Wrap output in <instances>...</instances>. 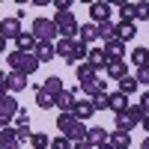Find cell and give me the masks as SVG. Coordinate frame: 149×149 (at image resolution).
Here are the masks:
<instances>
[{"label":"cell","mask_w":149,"mask_h":149,"mask_svg":"<svg viewBox=\"0 0 149 149\" xmlns=\"http://www.w3.org/2000/svg\"><path fill=\"white\" fill-rule=\"evenodd\" d=\"M24 30H21V21L15 18V15H9V18H3L0 21V36L3 39H18Z\"/></svg>","instance_id":"obj_7"},{"label":"cell","mask_w":149,"mask_h":149,"mask_svg":"<svg viewBox=\"0 0 149 149\" xmlns=\"http://www.w3.org/2000/svg\"><path fill=\"white\" fill-rule=\"evenodd\" d=\"M134 78H137V84H149V66H140Z\"/></svg>","instance_id":"obj_37"},{"label":"cell","mask_w":149,"mask_h":149,"mask_svg":"<svg viewBox=\"0 0 149 149\" xmlns=\"http://www.w3.org/2000/svg\"><path fill=\"white\" fill-rule=\"evenodd\" d=\"M30 146H33V149H48V146H51V137H48V134H42V131H33Z\"/></svg>","instance_id":"obj_32"},{"label":"cell","mask_w":149,"mask_h":149,"mask_svg":"<svg viewBox=\"0 0 149 149\" xmlns=\"http://www.w3.org/2000/svg\"><path fill=\"white\" fill-rule=\"evenodd\" d=\"M134 9H137V3H125V0L116 6V12H119L122 21H134Z\"/></svg>","instance_id":"obj_31"},{"label":"cell","mask_w":149,"mask_h":149,"mask_svg":"<svg viewBox=\"0 0 149 149\" xmlns=\"http://www.w3.org/2000/svg\"><path fill=\"white\" fill-rule=\"evenodd\" d=\"M95 39H98V27H95V24H84V27L78 30V42L90 45V42H95Z\"/></svg>","instance_id":"obj_25"},{"label":"cell","mask_w":149,"mask_h":149,"mask_svg":"<svg viewBox=\"0 0 149 149\" xmlns=\"http://www.w3.org/2000/svg\"><path fill=\"white\" fill-rule=\"evenodd\" d=\"M54 27H57V33L63 36V39H78V18L72 15V12H57L54 15Z\"/></svg>","instance_id":"obj_3"},{"label":"cell","mask_w":149,"mask_h":149,"mask_svg":"<svg viewBox=\"0 0 149 149\" xmlns=\"http://www.w3.org/2000/svg\"><path fill=\"white\" fill-rule=\"evenodd\" d=\"M30 33H33V39H36V42H54V36H60L51 18H36Z\"/></svg>","instance_id":"obj_5"},{"label":"cell","mask_w":149,"mask_h":149,"mask_svg":"<svg viewBox=\"0 0 149 149\" xmlns=\"http://www.w3.org/2000/svg\"><path fill=\"white\" fill-rule=\"evenodd\" d=\"M6 63H9L12 72H21V74H27V78L42 66L39 60H36V54H21V51H12V54L6 57Z\"/></svg>","instance_id":"obj_2"},{"label":"cell","mask_w":149,"mask_h":149,"mask_svg":"<svg viewBox=\"0 0 149 149\" xmlns=\"http://www.w3.org/2000/svg\"><path fill=\"white\" fill-rule=\"evenodd\" d=\"M110 3H90V18H93V24L98 27V24H104V21H110Z\"/></svg>","instance_id":"obj_10"},{"label":"cell","mask_w":149,"mask_h":149,"mask_svg":"<svg viewBox=\"0 0 149 149\" xmlns=\"http://www.w3.org/2000/svg\"><path fill=\"white\" fill-rule=\"evenodd\" d=\"M90 102H93V107H95V110H104V107L110 104V95H107V93H102V95H95V98H90Z\"/></svg>","instance_id":"obj_33"},{"label":"cell","mask_w":149,"mask_h":149,"mask_svg":"<svg viewBox=\"0 0 149 149\" xmlns=\"http://www.w3.org/2000/svg\"><path fill=\"white\" fill-rule=\"evenodd\" d=\"M15 134H18V140H21V143H30V137H33L30 125H18V128H15Z\"/></svg>","instance_id":"obj_34"},{"label":"cell","mask_w":149,"mask_h":149,"mask_svg":"<svg viewBox=\"0 0 149 149\" xmlns=\"http://www.w3.org/2000/svg\"><path fill=\"white\" fill-rule=\"evenodd\" d=\"M74 104H78V93H72V90H63L57 95V110L60 113H72Z\"/></svg>","instance_id":"obj_11"},{"label":"cell","mask_w":149,"mask_h":149,"mask_svg":"<svg viewBox=\"0 0 149 149\" xmlns=\"http://www.w3.org/2000/svg\"><path fill=\"white\" fill-rule=\"evenodd\" d=\"M74 78H78L81 84H90V81H98V72L90 63H78V66H74Z\"/></svg>","instance_id":"obj_17"},{"label":"cell","mask_w":149,"mask_h":149,"mask_svg":"<svg viewBox=\"0 0 149 149\" xmlns=\"http://www.w3.org/2000/svg\"><path fill=\"white\" fill-rule=\"evenodd\" d=\"M36 104H39L42 110H54V107H57V98L48 95L45 90H36Z\"/></svg>","instance_id":"obj_27"},{"label":"cell","mask_w":149,"mask_h":149,"mask_svg":"<svg viewBox=\"0 0 149 149\" xmlns=\"http://www.w3.org/2000/svg\"><path fill=\"white\" fill-rule=\"evenodd\" d=\"M42 90H45L48 95H54V98H57L60 93L66 90V86H63V81H60L57 74H51V78H45V84H42Z\"/></svg>","instance_id":"obj_24"},{"label":"cell","mask_w":149,"mask_h":149,"mask_svg":"<svg viewBox=\"0 0 149 149\" xmlns=\"http://www.w3.org/2000/svg\"><path fill=\"white\" fill-rule=\"evenodd\" d=\"M18 102L12 95H6V98H0V128H9V122L18 116Z\"/></svg>","instance_id":"obj_6"},{"label":"cell","mask_w":149,"mask_h":149,"mask_svg":"<svg viewBox=\"0 0 149 149\" xmlns=\"http://www.w3.org/2000/svg\"><path fill=\"white\" fill-rule=\"evenodd\" d=\"M93 113H95V107H93L90 98H81V102L74 104V110H72V116H74V119H81V122H86Z\"/></svg>","instance_id":"obj_14"},{"label":"cell","mask_w":149,"mask_h":149,"mask_svg":"<svg viewBox=\"0 0 149 149\" xmlns=\"http://www.w3.org/2000/svg\"><path fill=\"white\" fill-rule=\"evenodd\" d=\"M110 140V131H104L102 125H93V128H86V143H90L93 149H98V146H104Z\"/></svg>","instance_id":"obj_8"},{"label":"cell","mask_w":149,"mask_h":149,"mask_svg":"<svg viewBox=\"0 0 149 149\" xmlns=\"http://www.w3.org/2000/svg\"><path fill=\"white\" fill-rule=\"evenodd\" d=\"M81 90H84L86 95H90V98H95V95H102V93H107L102 81H90V84H81Z\"/></svg>","instance_id":"obj_29"},{"label":"cell","mask_w":149,"mask_h":149,"mask_svg":"<svg viewBox=\"0 0 149 149\" xmlns=\"http://www.w3.org/2000/svg\"><path fill=\"white\" fill-rule=\"evenodd\" d=\"M140 149H149V137H146V140H143V146H140Z\"/></svg>","instance_id":"obj_45"},{"label":"cell","mask_w":149,"mask_h":149,"mask_svg":"<svg viewBox=\"0 0 149 149\" xmlns=\"http://www.w3.org/2000/svg\"><path fill=\"white\" fill-rule=\"evenodd\" d=\"M107 74H110V78H113L116 84L122 81V78H128V69H125V60H116V63H110L107 69H104Z\"/></svg>","instance_id":"obj_23"},{"label":"cell","mask_w":149,"mask_h":149,"mask_svg":"<svg viewBox=\"0 0 149 149\" xmlns=\"http://www.w3.org/2000/svg\"><path fill=\"white\" fill-rule=\"evenodd\" d=\"M140 119H143V107L128 104L125 113H116V131H131L134 125H140Z\"/></svg>","instance_id":"obj_4"},{"label":"cell","mask_w":149,"mask_h":149,"mask_svg":"<svg viewBox=\"0 0 149 149\" xmlns=\"http://www.w3.org/2000/svg\"><path fill=\"white\" fill-rule=\"evenodd\" d=\"M9 95V84H6V72H0V98Z\"/></svg>","instance_id":"obj_39"},{"label":"cell","mask_w":149,"mask_h":149,"mask_svg":"<svg viewBox=\"0 0 149 149\" xmlns=\"http://www.w3.org/2000/svg\"><path fill=\"white\" fill-rule=\"evenodd\" d=\"M74 48H78V39H60L57 42V57H63L69 66H74Z\"/></svg>","instance_id":"obj_9"},{"label":"cell","mask_w":149,"mask_h":149,"mask_svg":"<svg viewBox=\"0 0 149 149\" xmlns=\"http://www.w3.org/2000/svg\"><path fill=\"white\" fill-rule=\"evenodd\" d=\"M51 149H72V140H66L63 134H60V137H54V140H51Z\"/></svg>","instance_id":"obj_36"},{"label":"cell","mask_w":149,"mask_h":149,"mask_svg":"<svg viewBox=\"0 0 149 149\" xmlns=\"http://www.w3.org/2000/svg\"><path fill=\"white\" fill-rule=\"evenodd\" d=\"M72 149H93V146L86 143V140H81V143H72Z\"/></svg>","instance_id":"obj_42"},{"label":"cell","mask_w":149,"mask_h":149,"mask_svg":"<svg viewBox=\"0 0 149 149\" xmlns=\"http://www.w3.org/2000/svg\"><path fill=\"white\" fill-rule=\"evenodd\" d=\"M86 63H90L95 72H102V69L110 66V60H107V54H104V48H93V51L86 54Z\"/></svg>","instance_id":"obj_12"},{"label":"cell","mask_w":149,"mask_h":149,"mask_svg":"<svg viewBox=\"0 0 149 149\" xmlns=\"http://www.w3.org/2000/svg\"><path fill=\"white\" fill-rule=\"evenodd\" d=\"M6 51V39H3V36H0V54H3Z\"/></svg>","instance_id":"obj_44"},{"label":"cell","mask_w":149,"mask_h":149,"mask_svg":"<svg viewBox=\"0 0 149 149\" xmlns=\"http://www.w3.org/2000/svg\"><path fill=\"white\" fill-rule=\"evenodd\" d=\"M18 125H30V113L27 110H18V116H15V128Z\"/></svg>","instance_id":"obj_38"},{"label":"cell","mask_w":149,"mask_h":149,"mask_svg":"<svg viewBox=\"0 0 149 149\" xmlns=\"http://www.w3.org/2000/svg\"><path fill=\"white\" fill-rule=\"evenodd\" d=\"M131 63L134 66H149V48H134V51H131Z\"/></svg>","instance_id":"obj_30"},{"label":"cell","mask_w":149,"mask_h":149,"mask_svg":"<svg viewBox=\"0 0 149 149\" xmlns=\"http://www.w3.org/2000/svg\"><path fill=\"white\" fill-rule=\"evenodd\" d=\"M140 125H143V128L149 131V113H143V119H140Z\"/></svg>","instance_id":"obj_43"},{"label":"cell","mask_w":149,"mask_h":149,"mask_svg":"<svg viewBox=\"0 0 149 149\" xmlns=\"http://www.w3.org/2000/svg\"><path fill=\"white\" fill-rule=\"evenodd\" d=\"M134 36H137L134 21H119V24H116V39H119V42H131Z\"/></svg>","instance_id":"obj_19"},{"label":"cell","mask_w":149,"mask_h":149,"mask_svg":"<svg viewBox=\"0 0 149 149\" xmlns=\"http://www.w3.org/2000/svg\"><path fill=\"white\" fill-rule=\"evenodd\" d=\"M104 54H107L110 63H116V60H125V42H119V39L107 42V45H104Z\"/></svg>","instance_id":"obj_15"},{"label":"cell","mask_w":149,"mask_h":149,"mask_svg":"<svg viewBox=\"0 0 149 149\" xmlns=\"http://www.w3.org/2000/svg\"><path fill=\"white\" fill-rule=\"evenodd\" d=\"M98 39H102L104 45H107V42H113V39H116V24H110V21L98 24Z\"/></svg>","instance_id":"obj_26"},{"label":"cell","mask_w":149,"mask_h":149,"mask_svg":"<svg viewBox=\"0 0 149 149\" xmlns=\"http://www.w3.org/2000/svg\"><path fill=\"white\" fill-rule=\"evenodd\" d=\"M107 110H113V113H125V110H128V95L113 93V95H110V104H107Z\"/></svg>","instance_id":"obj_22"},{"label":"cell","mask_w":149,"mask_h":149,"mask_svg":"<svg viewBox=\"0 0 149 149\" xmlns=\"http://www.w3.org/2000/svg\"><path fill=\"white\" fill-rule=\"evenodd\" d=\"M36 45H39V42L33 39V33H21L18 39H15V51H21V54H33Z\"/></svg>","instance_id":"obj_20"},{"label":"cell","mask_w":149,"mask_h":149,"mask_svg":"<svg viewBox=\"0 0 149 149\" xmlns=\"http://www.w3.org/2000/svg\"><path fill=\"white\" fill-rule=\"evenodd\" d=\"M137 86H140L137 78H131V74H128V78L119 81V93H122V95H134V93H137Z\"/></svg>","instance_id":"obj_28"},{"label":"cell","mask_w":149,"mask_h":149,"mask_svg":"<svg viewBox=\"0 0 149 149\" xmlns=\"http://www.w3.org/2000/svg\"><path fill=\"white\" fill-rule=\"evenodd\" d=\"M33 54H36V60H39V63H48V60L57 57V45H54V42H39Z\"/></svg>","instance_id":"obj_16"},{"label":"cell","mask_w":149,"mask_h":149,"mask_svg":"<svg viewBox=\"0 0 149 149\" xmlns=\"http://www.w3.org/2000/svg\"><path fill=\"white\" fill-rule=\"evenodd\" d=\"M54 9H57V12H69V9H72V0H57Z\"/></svg>","instance_id":"obj_40"},{"label":"cell","mask_w":149,"mask_h":149,"mask_svg":"<svg viewBox=\"0 0 149 149\" xmlns=\"http://www.w3.org/2000/svg\"><path fill=\"white\" fill-rule=\"evenodd\" d=\"M113 149H128L131 146V134L128 131H110V140H107Z\"/></svg>","instance_id":"obj_21"},{"label":"cell","mask_w":149,"mask_h":149,"mask_svg":"<svg viewBox=\"0 0 149 149\" xmlns=\"http://www.w3.org/2000/svg\"><path fill=\"white\" fill-rule=\"evenodd\" d=\"M137 104L143 107V113H149V90H146V93L140 95V102H137Z\"/></svg>","instance_id":"obj_41"},{"label":"cell","mask_w":149,"mask_h":149,"mask_svg":"<svg viewBox=\"0 0 149 149\" xmlns=\"http://www.w3.org/2000/svg\"><path fill=\"white\" fill-rule=\"evenodd\" d=\"M0 149H21V140H18V134L15 128H0Z\"/></svg>","instance_id":"obj_13"},{"label":"cell","mask_w":149,"mask_h":149,"mask_svg":"<svg viewBox=\"0 0 149 149\" xmlns=\"http://www.w3.org/2000/svg\"><path fill=\"white\" fill-rule=\"evenodd\" d=\"M57 131L63 134L66 140H72V143L86 140V125H84L81 119H74L72 113H60V116H57Z\"/></svg>","instance_id":"obj_1"},{"label":"cell","mask_w":149,"mask_h":149,"mask_svg":"<svg viewBox=\"0 0 149 149\" xmlns=\"http://www.w3.org/2000/svg\"><path fill=\"white\" fill-rule=\"evenodd\" d=\"M98 149H113V146H110V143H104V146H98Z\"/></svg>","instance_id":"obj_46"},{"label":"cell","mask_w":149,"mask_h":149,"mask_svg":"<svg viewBox=\"0 0 149 149\" xmlns=\"http://www.w3.org/2000/svg\"><path fill=\"white\" fill-rule=\"evenodd\" d=\"M6 84H9V93H21L24 86L30 84V78H27V74H21V72H9V74H6Z\"/></svg>","instance_id":"obj_18"},{"label":"cell","mask_w":149,"mask_h":149,"mask_svg":"<svg viewBox=\"0 0 149 149\" xmlns=\"http://www.w3.org/2000/svg\"><path fill=\"white\" fill-rule=\"evenodd\" d=\"M134 18H137V21H149V3H137V9H134Z\"/></svg>","instance_id":"obj_35"}]
</instances>
